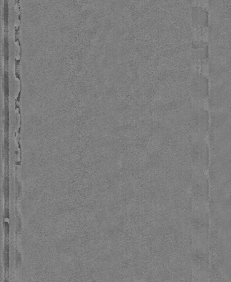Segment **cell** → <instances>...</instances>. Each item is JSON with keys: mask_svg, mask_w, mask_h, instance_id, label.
<instances>
[{"mask_svg": "<svg viewBox=\"0 0 231 282\" xmlns=\"http://www.w3.org/2000/svg\"><path fill=\"white\" fill-rule=\"evenodd\" d=\"M192 17L194 24L207 26L208 24L207 13L202 8L194 7L192 10Z\"/></svg>", "mask_w": 231, "mask_h": 282, "instance_id": "obj_1", "label": "cell"}]
</instances>
